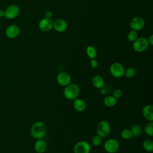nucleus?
<instances>
[{"mask_svg": "<svg viewBox=\"0 0 153 153\" xmlns=\"http://www.w3.org/2000/svg\"><path fill=\"white\" fill-rule=\"evenodd\" d=\"M133 42V49L137 53H142L146 51L149 46L147 38L143 36L138 37Z\"/></svg>", "mask_w": 153, "mask_h": 153, "instance_id": "obj_3", "label": "nucleus"}, {"mask_svg": "<svg viewBox=\"0 0 153 153\" xmlns=\"http://www.w3.org/2000/svg\"><path fill=\"white\" fill-rule=\"evenodd\" d=\"M142 146L143 149L149 152H151L153 151V141L151 139H145L143 143Z\"/></svg>", "mask_w": 153, "mask_h": 153, "instance_id": "obj_21", "label": "nucleus"}, {"mask_svg": "<svg viewBox=\"0 0 153 153\" xmlns=\"http://www.w3.org/2000/svg\"><path fill=\"white\" fill-rule=\"evenodd\" d=\"M130 130L132 133L133 137H139L142 133V127L139 124L133 125Z\"/></svg>", "mask_w": 153, "mask_h": 153, "instance_id": "obj_19", "label": "nucleus"}, {"mask_svg": "<svg viewBox=\"0 0 153 153\" xmlns=\"http://www.w3.org/2000/svg\"><path fill=\"white\" fill-rule=\"evenodd\" d=\"M38 27L42 32H48L53 28V21L51 19L42 18L39 22Z\"/></svg>", "mask_w": 153, "mask_h": 153, "instance_id": "obj_11", "label": "nucleus"}, {"mask_svg": "<svg viewBox=\"0 0 153 153\" xmlns=\"http://www.w3.org/2000/svg\"><path fill=\"white\" fill-rule=\"evenodd\" d=\"M142 115L148 121H153V106L151 105H146L142 108Z\"/></svg>", "mask_w": 153, "mask_h": 153, "instance_id": "obj_14", "label": "nucleus"}, {"mask_svg": "<svg viewBox=\"0 0 153 153\" xmlns=\"http://www.w3.org/2000/svg\"><path fill=\"white\" fill-rule=\"evenodd\" d=\"M56 81L60 85L66 87L71 83V76L66 72H61L57 74Z\"/></svg>", "mask_w": 153, "mask_h": 153, "instance_id": "obj_10", "label": "nucleus"}, {"mask_svg": "<svg viewBox=\"0 0 153 153\" xmlns=\"http://www.w3.org/2000/svg\"><path fill=\"white\" fill-rule=\"evenodd\" d=\"M121 136L123 139L128 140L133 137L132 133L130 129L125 128L121 131Z\"/></svg>", "mask_w": 153, "mask_h": 153, "instance_id": "obj_23", "label": "nucleus"}, {"mask_svg": "<svg viewBox=\"0 0 153 153\" xmlns=\"http://www.w3.org/2000/svg\"><path fill=\"white\" fill-rule=\"evenodd\" d=\"M74 108L77 112H81L86 109V103L81 99L76 98L74 100Z\"/></svg>", "mask_w": 153, "mask_h": 153, "instance_id": "obj_16", "label": "nucleus"}, {"mask_svg": "<svg viewBox=\"0 0 153 153\" xmlns=\"http://www.w3.org/2000/svg\"><path fill=\"white\" fill-rule=\"evenodd\" d=\"M145 133L149 136L152 137L153 136V122L149 121L146 124L144 127Z\"/></svg>", "mask_w": 153, "mask_h": 153, "instance_id": "obj_22", "label": "nucleus"}, {"mask_svg": "<svg viewBox=\"0 0 153 153\" xmlns=\"http://www.w3.org/2000/svg\"><path fill=\"white\" fill-rule=\"evenodd\" d=\"M145 25V22L144 19L139 16H136L133 17L129 23L130 27L131 28V30H133L135 31H139L142 30Z\"/></svg>", "mask_w": 153, "mask_h": 153, "instance_id": "obj_7", "label": "nucleus"}, {"mask_svg": "<svg viewBox=\"0 0 153 153\" xmlns=\"http://www.w3.org/2000/svg\"><path fill=\"white\" fill-rule=\"evenodd\" d=\"M103 148L108 153H115L120 148V144L116 139H109L105 141Z\"/></svg>", "mask_w": 153, "mask_h": 153, "instance_id": "obj_6", "label": "nucleus"}, {"mask_svg": "<svg viewBox=\"0 0 153 153\" xmlns=\"http://www.w3.org/2000/svg\"><path fill=\"white\" fill-rule=\"evenodd\" d=\"M148 42L149 45H153V35H151L148 38H147Z\"/></svg>", "mask_w": 153, "mask_h": 153, "instance_id": "obj_30", "label": "nucleus"}, {"mask_svg": "<svg viewBox=\"0 0 153 153\" xmlns=\"http://www.w3.org/2000/svg\"><path fill=\"white\" fill-rule=\"evenodd\" d=\"M136 74V71L135 68L133 67H129L127 69L125 70L124 75L127 78H132L135 76Z\"/></svg>", "mask_w": 153, "mask_h": 153, "instance_id": "obj_25", "label": "nucleus"}, {"mask_svg": "<svg viewBox=\"0 0 153 153\" xmlns=\"http://www.w3.org/2000/svg\"><path fill=\"white\" fill-rule=\"evenodd\" d=\"M102 142V138L98 134L94 135L91 139V143L94 146H99Z\"/></svg>", "mask_w": 153, "mask_h": 153, "instance_id": "obj_26", "label": "nucleus"}, {"mask_svg": "<svg viewBox=\"0 0 153 153\" xmlns=\"http://www.w3.org/2000/svg\"><path fill=\"white\" fill-rule=\"evenodd\" d=\"M86 54L87 55V56L90 59H95L96 57L97 56V50L96 49V48L92 45H88L87 47L86 50Z\"/></svg>", "mask_w": 153, "mask_h": 153, "instance_id": "obj_20", "label": "nucleus"}, {"mask_svg": "<svg viewBox=\"0 0 153 153\" xmlns=\"http://www.w3.org/2000/svg\"><path fill=\"white\" fill-rule=\"evenodd\" d=\"M53 28L57 32H63L68 28V23L63 19H57L53 21Z\"/></svg>", "mask_w": 153, "mask_h": 153, "instance_id": "obj_13", "label": "nucleus"}, {"mask_svg": "<svg viewBox=\"0 0 153 153\" xmlns=\"http://www.w3.org/2000/svg\"><path fill=\"white\" fill-rule=\"evenodd\" d=\"M117 103V99L113 96H107L103 99V104L107 107H112Z\"/></svg>", "mask_w": 153, "mask_h": 153, "instance_id": "obj_18", "label": "nucleus"}, {"mask_svg": "<svg viewBox=\"0 0 153 153\" xmlns=\"http://www.w3.org/2000/svg\"><path fill=\"white\" fill-rule=\"evenodd\" d=\"M91 146L88 142L81 140L76 142L74 146V153H90Z\"/></svg>", "mask_w": 153, "mask_h": 153, "instance_id": "obj_8", "label": "nucleus"}, {"mask_svg": "<svg viewBox=\"0 0 153 153\" xmlns=\"http://www.w3.org/2000/svg\"><path fill=\"white\" fill-rule=\"evenodd\" d=\"M92 84L93 86L98 89H101L104 86V79L100 75H95L92 79Z\"/></svg>", "mask_w": 153, "mask_h": 153, "instance_id": "obj_17", "label": "nucleus"}, {"mask_svg": "<svg viewBox=\"0 0 153 153\" xmlns=\"http://www.w3.org/2000/svg\"><path fill=\"white\" fill-rule=\"evenodd\" d=\"M137 38H138V33L137 31L131 30L127 33V38L130 42H134Z\"/></svg>", "mask_w": 153, "mask_h": 153, "instance_id": "obj_24", "label": "nucleus"}, {"mask_svg": "<svg viewBox=\"0 0 153 153\" xmlns=\"http://www.w3.org/2000/svg\"><path fill=\"white\" fill-rule=\"evenodd\" d=\"M5 16L4 17L7 19H13L16 18L19 14L20 9L19 7L15 4L10 5L4 10Z\"/></svg>", "mask_w": 153, "mask_h": 153, "instance_id": "obj_9", "label": "nucleus"}, {"mask_svg": "<svg viewBox=\"0 0 153 153\" xmlns=\"http://www.w3.org/2000/svg\"><path fill=\"white\" fill-rule=\"evenodd\" d=\"M60 1H62V0H60Z\"/></svg>", "mask_w": 153, "mask_h": 153, "instance_id": "obj_32", "label": "nucleus"}, {"mask_svg": "<svg viewBox=\"0 0 153 153\" xmlns=\"http://www.w3.org/2000/svg\"><path fill=\"white\" fill-rule=\"evenodd\" d=\"M20 32V30L17 25H11L7 27L5 33L7 38L10 39H14L19 35Z\"/></svg>", "mask_w": 153, "mask_h": 153, "instance_id": "obj_12", "label": "nucleus"}, {"mask_svg": "<svg viewBox=\"0 0 153 153\" xmlns=\"http://www.w3.org/2000/svg\"><path fill=\"white\" fill-rule=\"evenodd\" d=\"M47 127L45 123L41 121L35 122L30 128V134L35 139H43L46 134Z\"/></svg>", "mask_w": 153, "mask_h": 153, "instance_id": "obj_1", "label": "nucleus"}, {"mask_svg": "<svg viewBox=\"0 0 153 153\" xmlns=\"http://www.w3.org/2000/svg\"><path fill=\"white\" fill-rule=\"evenodd\" d=\"M79 93V88L76 84H69L63 90V96L67 100H74L78 97Z\"/></svg>", "mask_w": 153, "mask_h": 153, "instance_id": "obj_2", "label": "nucleus"}, {"mask_svg": "<svg viewBox=\"0 0 153 153\" xmlns=\"http://www.w3.org/2000/svg\"><path fill=\"white\" fill-rule=\"evenodd\" d=\"M97 134L102 138L108 137L111 133V126L109 123L106 120L100 121L96 127Z\"/></svg>", "mask_w": 153, "mask_h": 153, "instance_id": "obj_4", "label": "nucleus"}, {"mask_svg": "<svg viewBox=\"0 0 153 153\" xmlns=\"http://www.w3.org/2000/svg\"><path fill=\"white\" fill-rule=\"evenodd\" d=\"M4 16H5V12H4V10H0V17H4Z\"/></svg>", "mask_w": 153, "mask_h": 153, "instance_id": "obj_31", "label": "nucleus"}, {"mask_svg": "<svg viewBox=\"0 0 153 153\" xmlns=\"http://www.w3.org/2000/svg\"><path fill=\"white\" fill-rule=\"evenodd\" d=\"M53 17V13L50 11V10H47L44 13V17L47 18V19H51Z\"/></svg>", "mask_w": 153, "mask_h": 153, "instance_id": "obj_29", "label": "nucleus"}, {"mask_svg": "<svg viewBox=\"0 0 153 153\" xmlns=\"http://www.w3.org/2000/svg\"><path fill=\"white\" fill-rule=\"evenodd\" d=\"M122 94H123V92H122L121 90H120V88H117V89H115L114 91L112 96L114 97H115L117 99H120L121 97Z\"/></svg>", "mask_w": 153, "mask_h": 153, "instance_id": "obj_27", "label": "nucleus"}, {"mask_svg": "<svg viewBox=\"0 0 153 153\" xmlns=\"http://www.w3.org/2000/svg\"><path fill=\"white\" fill-rule=\"evenodd\" d=\"M47 148V142L43 139H36L34 143V149L37 153H44Z\"/></svg>", "mask_w": 153, "mask_h": 153, "instance_id": "obj_15", "label": "nucleus"}, {"mask_svg": "<svg viewBox=\"0 0 153 153\" xmlns=\"http://www.w3.org/2000/svg\"><path fill=\"white\" fill-rule=\"evenodd\" d=\"M90 65L91 68L96 69L98 66V62L95 59H92L90 60Z\"/></svg>", "mask_w": 153, "mask_h": 153, "instance_id": "obj_28", "label": "nucleus"}, {"mask_svg": "<svg viewBox=\"0 0 153 153\" xmlns=\"http://www.w3.org/2000/svg\"><path fill=\"white\" fill-rule=\"evenodd\" d=\"M109 71L114 77L119 78L124 75L125 69L121 63L119 62H114L110 66Z\"/></svg>", "mask_w": 153, "mask_h": 153, "instance_id": "obj_5", "label": "nucleus"}]
</instances>
